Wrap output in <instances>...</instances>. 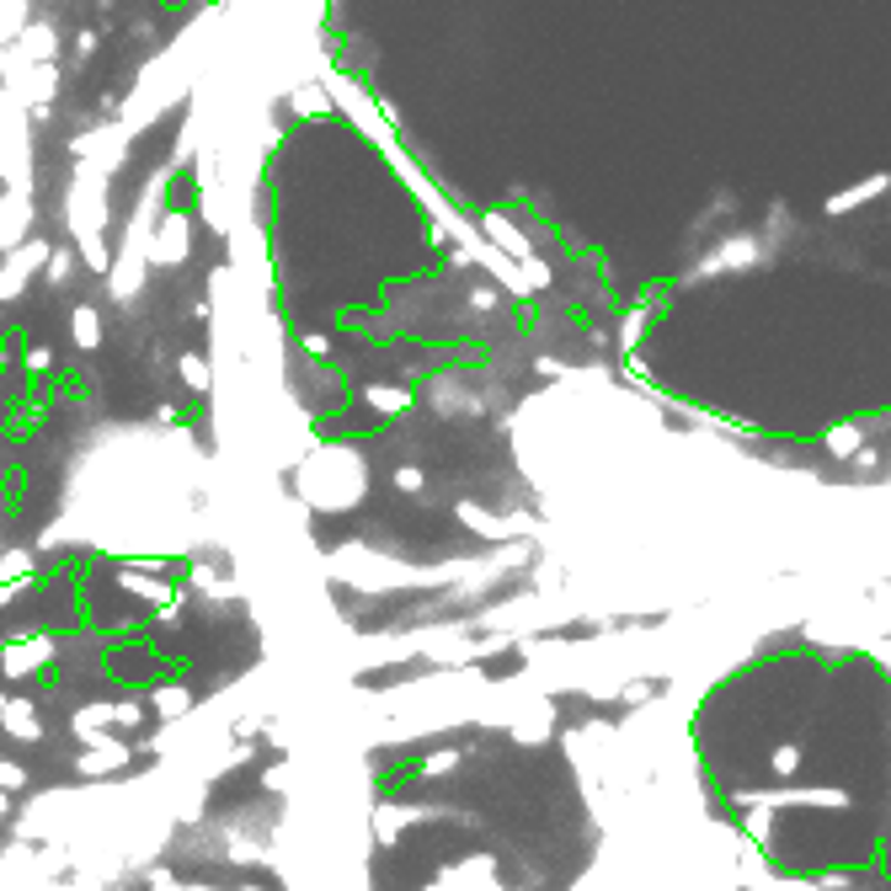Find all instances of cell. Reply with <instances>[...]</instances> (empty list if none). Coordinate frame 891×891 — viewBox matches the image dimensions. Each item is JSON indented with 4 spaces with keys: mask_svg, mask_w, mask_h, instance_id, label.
<instances>
[{
    "mask_svg": "<svg viewBox=\"0 0 891 891\" xmlns=\"http://www.w3.org/2000/svg\"><path fill=\"white\" fill-rule=\"evenodd\" d=\"M188 256H192L188 208H166V214L155 219V230H150V262H161V267H182Z\"/></svg>",
    "mask_w": 891,
    "mask_h": 891,
    "instance_id": "1",
    "label": "cell"
},
{
    "mask_svg": "<svg viewBox=\"0 0 891 891\" xmlns=\"http://www.w3.org/2000/svg\"><path fill=\"white\" fill-rule=\"evenodd\" d=\"M38 225V192H22V188H5L0 192V256H11L16 246H27Z\"/></svg>",
    "mask_w": 891,
    "mask_h": 891,
    "instance_id": "2",
    "label": "cell"
},
{
    "mask_svg": "<svg viewBox=\"0 0 891 891\" xmlns=\"http://www.w3.org/2000/svg\"><path fill=\"white\" fill-rule=\"evenodd\" d=\"M49 256H54V241H43V236L27 241V246H16L11 256H0V300H16L27 289V278L49 267Z\"/></svg>",
    "mask_w": 891,
    "mask_h": 891,
    "instance_id": "3",
    "label": "cell"
},
{
    "mask_svg": "<svg viewBox=\"0 0 891 891\" xmlns=\"http://www.w3.org/2000/svg\"><path fill=\"white\" fill-rule=\"evenodd\" d=\"M11 54L27 64H60V27H54V16H33L22 27V38L11 43Z\"/></svg>",
    "mask_w": 891,
    "mask_h": 891,
    "instance_id": "4",
    "label": "cell"
},
{
    "mask_svg": "<svg viewBox=\"0 0 891 891\" xmlns=\"http://www.w3.org/2000/svg\"><path fill=\"white\" fill-rule=\"evenodd\" d=\"M27 22H33V0H0V43H5V49L22 38Z\"/></svg>",
    "mask_w": 891,
    "mask_h": 891,
    "instance_id": "5",
    "label": "cell"
},
{
    "mask_svg": "<svg viewBox=\"0 0 891 891\" xmlns=\"http://www.w3.org/2000/svg\"><path fill=\"white\" fill-rule=\"evenodd\" d=\"M139 278H144V256H139V241H133V246L124 252V262L113 267V294H118V300H124V294H133V289H139Z\"/></svg>",
    "mask_w": 891,
    "mask_h": 891,
    "instance_id": "6",
    "label": "cell"
},
{
    "mask_svg": "<svg viewBox=\"0 0 891 891\" xmlns=\"http://www.w3.org/2000/svg\"><path fill=\"white\" fill-rule=\"evenodd\" d=\"M69 331H75L80 347H97V342H102V316H97L91 305H80V310L69 316Z\"/></svg>",
    "mask_w": 891,
    "mask_h": 891,
    "instance_id": "7",
    "label": "cell"
},
{
    "mask_svg": "<svg viewBox=\"0 0 891 891\" xmlns=\"http://www.w3.org/2000/svg\"><path fill=\"white\" fill-rule=\"evenodd\" d=\"M43 272H49V283H54V289H64V283H69V272H75V252H69V246H54V256H49V267H43Z\"/></svg>",
    "mask_w": 891,
    "mask_h": 891,
    "instance_id": "8",
    "label": "cell"
},
{
    "mask_svg": "<svg viewBox=\"0 0 891 891\" xmlns=\"http://www.w3.org/2000/svg\"><path fill=\"white\" fill-rule=\"evenodd\" d=\"M97 49H102V33H97V27H80V33H75V64L97 60Z\"/></svg>",
    "mask_w": 891,
    "mask_h": 891,
    "instance_id": "9",
    "label": "cell"
},
{
    "mask_svg": "<svg viewBox=\"0 0 891 891\" xmlns=\"http://www.w3.org/2000/svg\"><path fill=\"white\" fill-rule=\"evenodd\" d=\"M182 374H188L192 390H203V384H208V369H203V358H182Z\"/></svg>",
    "mask_w": 891,
    "mask_h": 891,
    "instance_id": "10",
    "label": "cell"
},
{
    "mask_svg": "<svg viewBox=\"0 0 891 891\" xmlns=\"http://www.w3.org/2000/svg\"><path fill=\"white\" fill-rule=\"evenodd\" d=\"M5 69H11V49L0 43V86H5Z\"/></svg>",
    "mask_w": 891,
    "mask_h": 891,
    "instance_id": "11",
    "label": "cell"
},
{
    "mask_svg": "<svg viewBox=\"0 0 891 891\" xmlns=\"http://www.w3.org/2000/svg\"><path fill=\"white\" fill-rule=\"evenodd\" d=\"M33 5H43V0H33Z\"/></svg>",
    "mask_w": 891,
    "mask_h": 891,
    "instance_id": "12",
    "label": "cell"
}]
</instances>
